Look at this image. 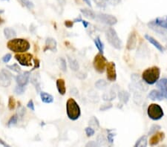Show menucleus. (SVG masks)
Wrapping results in <instances>:
<instances>
[{
	"label": "nucleus",
	"instance_id": "obj_1",
	"mask_svg": "<svg viewBox=\"0 0 167 147\" xmlns=\"http://www.w3.org/2000/svg\"><path fill=\"white\" fill-rule=\"evenodd\" d=\"M7 47L15 53H24L30 49V43L25 39H12L7 43Z\"/></svg>",
	"mask_w": 167,
	"mask_h": 147
},
{
	"label": "nucleus",
	"instance_id": "obj_2",
	"mask_svg": "<svg viewBox=\"0 0 167 147\" xmlns=\"http://www.w3.org/2000/svg\"><path fill=\"white\" fill-rule=\"evenodd\" d=\"M161 69L158 66H152L146 68L142 73V79L146 83L153 85L156 83L160 78Z\"/></svg>",
	"mask_w": 167,
	"mask_h": 147
},
{
	"label": "nucleus",
	"instance_id": "obj_3",
	"mask_svg": "<svg viewBox=\"0 0 167 147\" xmlns=\"http://www.w3.org/2000/svg\"><path fill=\"white\" fill-rule=\"evenodd\" d=\"M66 112L68 118L71 120H77L80 118L81 110L77 102L72 98H69L66 103Z\"/></svg>",
	"mask_w": 167,
	"mask_h": 147
},
{
	"label": "nucleus",
	"instance_id": "obj_4",
	"mask_svg": "<svg viewBox=\"0 0 167 147\" xmlns=\"http://www.w3.org/2000/svg\"><path fill=\"white\" fill-rule=\"evenodd\" d=\"M106 37L107 39L108 43L111 45L112 47L116 49L120 50L122 48V42L119 38L116 31L112 28H109L106 31Z\"/></svg>",
	"mask_w": 167,
	"mask_h": 147
},
{
	"label": "nucleus",
	"instance_id": "obj_5",
	"mask_svg": "<svg viewBox=\"0 0 167 147\" xmlns=\"http://www.w3.org/2000/svg\"><path fill=\"white\" fill-rule=\"evenodd\" d=\"M147 115L153 120H159L164 116L163 108L157 103H151L147 108Z\"/></svg>",
	"mask_w": 167,
	"mask_h": 147
},
{
	"label": "nucleus",
	"instance_id": "obj_6",
	"mask_svg": "<svg viewBox=\"0 0 167 147\" xmlns=\"http://www.w3.org/2000/svg\"><path fill=\"white\" fill-rule=\"evenodd\" d=\"M93 65L94 68L98 73H103L107 65V60L103 55V53H97L94 57V61H93Z\"/></svg>",
	"mask_w": 167,
	"mask_h": 147
},
{
	"label": "nucleus",
	"instance_id": "obj_7",
	"mask_svg": "<svg viewBox=\"0 0 167 147\" xmlns=\"http://www.w3.org/2000/svg\"><path fill=\"white\" fill-rule=\"evenodd\" d=\"M95 20L101 22V23L110 25V26L114 25L118 22V20H117L116 17L112 16V15L106 14V13H98V14H96Z\"/></svg>",
	"mask_w": 167,
	"mask_h": 147
},
{
	"label": "nucleus",
	"instance_id": "obj_8",
	"mask_svg": "<svg viewBox=\"0 0 167 147\" xmlns=\"http://www.w3.org/2000/svg\"><path fill=\"white\" fill-rule=\"evenodd\" d=\"M15 59L19 62V63L23 66H31L32 65L31 61L33 55L29 53H17L15 55Z\"/></svg>",
	"mask_w": 167,
	"mask_h": 147
},
{
	"label": "nucleus",
	"instance_id": "obj_9",
	"mask_svg": "<svg viewBox=\"0 0 167 147\" xmlns=\"http://www.w3.org/2000/svg\"><path fill=\"white\" fill-rule=\"evenodd\" d=\"M13 76L10 72L6 69H2L0 72V86L2 87H8L11 83V79Z\"/></svg>",
	"mask_w": 167,
	"mask_h": 147
},
{
	"label": "nucleus",
	"instance_id": "obj_10",
	"mask_svg": "<svg viewBox=\"0 0 167 147\" xmlns=\"http://www.w3.org/2000/svg\"><path fill=\"white\" fill-rule=\"evenodd\" d=\"M106 74L107 78L111 82H114L117 79V72H116V65L113 62H110L107 63L106 65Z\"/></svg>",
	"mask_w": 167,
	"mask_h": 147
},
{
	"label": "nucleus",
	"instance_id": "obj_11",
	"mask_svg": "<svg viewBox=\"0 0 167 147\" xmlns=\"http://www.w3.org/2000/svg\"><path fill=\"white\" fill-rule=\"evenodd\" d=\"M137 34H136L135 31H132L129 34L128 38V40H127L126 43V48L129 51H132L134 50L137 46Z\"/></svg>",
	"mask_w": 167,
	"mask_h": 147
},
{
	"label": "nucleus",
	"instance_id": "obj_12",
	"mask_svg": "<svg viewBox=\"0 0 167 147\" xmlns=\"http://www.w3.org/2000/svg\"><path fill=\"white\" fill-rule=\"evenodd\" d=\"M165 138L164 132L161 131V132H158L153 134V135L151 137L150 140H149V144L150 146H155L158 145L160 142L163 141Z\"/></svg>",
	"mask_w": 167,
	"mask_h": 147
},
{
	"label": "nucleus",
	"instance_id": "obj_13",
	"mask_svg": "<svg viewBox=\"0 0 167 147\" xmlns=\"http://www.w3.org/2000/svg\"><path fill=\"white\" fill-rule=\"evenodd\" d=\"M30 72H25L23 74H20L16 77V81L17 84L20 85V86H25V85L28 83L29 78H30Z\"/></svg>",
	"mask_w": 167,
	"mask_h": 147
},
{
	"label": "nucleus",
	"instance_id": "obj_14",
	"mask_svg": "<svg viewBox=\"0 0 167 147\" xmlns=\"http://www.w3.org/2000/svg\"><path fill=\"white\" fill-rule=\"evenodd\" d=\"M148 97L151 100H158V101H161L162 100L164 99V95L161 90H151L149 92V95H148Z\"/></svg>",
	"mask_w": 167,
	"mask_h": 147
},
{
	"label": "nucleus",
	"instance_id": "obj_15",
	"mask_svg": "<svg viewBox=\"0 0 167 147\" xmlns=\"http://www.w3.org/2000/svg\"><path fill=\"white\" fill-rule=\"evenodd\" d=\"M145 38H146V40L149 41V42H150L153 46H154V47H155L158 50V51H161V52H162V53L164 51V48H163V46H162V45L159 42H158V41H157L154 37H152L151 36L149 35V34H146Z\"/></svg>",
	"mask_w": 167,
	"mask_h": 147
},
{
	"label": "nucleus",
	"instance_id": "obj_16",
	"mask_svg": "<svg viewBox=\"0 0 167 147\" xmlns=\"http://www.w3.org/2000/svg\"><path fill=\"white\" fill-rule=\"evenodd\" d=\"M56 47H57V42H56V41L55 40L54 38L49 37L46 39L45 51L50 50L51 51H56Z\"/></svg>",
	"mask_w": 167,
	"mask_h": 147
},
{
	"label": "nucleus",
	"instance_id": "obj_17",
	"mask_svg": "<svg viewBox=\"0 0 167 147\" xmlns=\"http://www.w3.org/2000/svg\"><path fill=\"white\" fill-rule=\"evenodd\" d=\"M157 87L161 90L163 95L167 98V78H163L157 82Z\"/></svg>",
	"mask_w": 167,
	"mask_h": 147
},
{
	"label": "nucleus",
	"instance_id": "obj_18",
	"mask_svg": "<svg viewBox=\"0 0 167 147\" xmlns=\"http://www.w3.org/2000/svg\"><path fill=\"white\" fill-rule=\"evenodd\" d=\"M56 88L58 91L61 95H64L66 92V88H65V82L63 79H58L56 80Z\"/></svg>",
	"mask_w": 167,
	"mask_h": 147
},
{
	"label": "nucleus",
	"instance_id": "obj_19",
	"mask_svg": "<svg viewBox=\"0 0 167 147\" xmlns=\"http://www.w3.org/2000/svg\"><path fill=\"white\" fill-rule=\"evenodd\" d=\"M40 97L42 101L45 103H51L54 102V97L45 91L40 92Z\"/></svg>",
	"mask_w": 167,
	"mask_h": 147
},
{
	"label": "nucleus",
	"instance_id": "obj_20",
	"mask_svg": "<svg viewBox=\"0 0 167 147\" xmlns=\"http://www.w3.org/2000/svg\"><path fill=\"white\" fill-rule=\"evenodd\" d=\"M4 35L6 39H14V38L16 37V33L13 28H5L4 29Z\"/></svg>",
	"mask_w": 167,
	"mask_h": 147
},
{
	"label": "nucleus",
	"instance_id": "obj_21",
	"mask_svg": "<svg viewBox=\"0 0 167 147\" xmlns=\"http://www.w3.org/2000/svg\"><path fill=\"white\" fill-rule=\"evenodd\" d=\"M118 97L119 100L122 102L123 103H127L129 100L130 94L129 93L125 91H120L118 93Z\"/></svg>",
	"mask_w": 167,
	"mask_h": 147
},
{
	"label": "nucleus",
	"instance_id": "obj_22",
	"mask_svg": "<svg viewBox=\"0 0 167 147\" xmlns=\"http://www.w3.org/2000/svg\"><path fill=\"white\" fill-rule=\"evenodd\" d=\"M68 63H69V66L71 70L74 71V72H77V71L79 70L80 68V65H79L78 62H77V60L71 57H68Z\"/></svg>",
	"mask_w": 167,
	"mask_h": 147
},
{
	"label": "nucleus",
	"instance_id": "obj_23",
	"mask_svg": "<svg viewBox=\"0 0 167 147\" xmlns=\"http://www.w3.org/2000/svg\"><path fill=\"white\" fill-rule=\"evenodd\" d=\"M148 143V138L146 135L141 136L137 141H136L135 146V147H145L147 146Z\"/></svg>",
	"mask_w": 167,
	"mask_h": 147
},
{
	"label": "nucleus",
	"instance_id": "obj_24",
	"mask_svg": "<svg viewBox=\"0 0 167 147\" xmlns=\"http://www.w3.org/2000/svg\"><path fill=\"white\" fill-rule=\"evenodd\" d=\"M81 13H82L84 17L91 20H95L96 13L92 10L89 9H81Z\"/></svg>",
	"mask_w": 167,
	"mask_h": 147
},
{
	"label": "nucleus",
	"instance_id": "obj_25",
	"mask_svg": "<svg viewBox=\"0 0 167 147\" xmlns=\"http://www.w3.org/2000/svg\"><path fill=\"white\" fill-rule=\"evenodd\" d=\"M115 97H116V93L113 90H111L109 93H106L103 95V99L106 101H111V100H114Z\"/></svg>",
	"mask_w": 167,
	"mask_h": 147
},
{
	"label": "nucleus",
	"instance_id": "obj_26",
	"mask_svg": "<svg viewBox=\"0 0 167 147\" xmlns=\"http://www.w3.org/2000/svg\"><path fill=\"white\" fill-rule=\"evenodd\" d=\"M106 86H107V83L104 79H99L95 83V87L98 89L102 90L106 89Z\"/></svg>",
	"mask_w": 167,
	"mask_h": 147
},
{
	"label": "nucleus",
	"instance_id": "obj_27",
	"mask_svg": "<svg viewBox=\"0 0 167 147\" xmlns=\"http://www.w3.org/2000/svg\"><path fill=\"white\" fill-rule=\"evenodd\" d=\"M94 44H95L96 47L97 48V49L99 50L100 53H103V48H104V46H103V42H101L100 39L99 37H97L94 39Z\"/></svg>",
	"mask_w": 167,
	"mask_h": 147
},
{
	"label": "nucleus",
	"instance_id": "obj_28",
	"mask_svg": "<svg viewBox=\"0 0 167 147\" xmlns=\"http://www.w3.org/2000/svg\"><path fill=\"white\" fill-rule=\"evenodd\" d=\"M16 107V100L13 96H10L8 99V108L10 110H13Z\"/></svg>",
	"mask_w": 167,
	"mask_h": 147
},
{
	"label": "nucleus",
	"instance_id": "obj_29",
	"mask_svg": "<svg viewBox=\"0 0 167 147\" xmlns=\"http://www.w3.org/2000/svg\"><path fill=\"white\" fill-rule=\"evenodd\" d=\"M17 121H18V116H17V115H13L11 118H10V120H8V127H12L13 126L16 125Z\"/></svg>",
	"mask_w": 167,
	"mask_h": 147
},
{
	"label": "nucleus",
	"instance_id": "obj_30",
	"mask_svg": "<svg viewBox=\"0 0 167 147\" xmlns=\"http://www.w3.org/2000/svg\"><path fill=\"white\" fill-rule=\"evenodd\" d=\"M89 126H93V127H94V128H99L100 127L99 120H98L97 117H92V119L89 120Z\"/></svg>",
	"mask_w": 167,
	"mask_h": 147
},
{
	"label": "nucleus",
	"instance_id": "obj_31",
	"mask_svg": "<svg viewBox=\"0 0 167 147\" xmlns=\"http://www.w3.org/2000/svg\"><path fill=\"white\" fill-rule=\"evenodd\" d=\"M161 129V126L157 125V124H154V125H152L151 126V128H150V129H149L148 134H149V135H151V134L156 133L157 131H158V130H160Z\"/></svg>",
	"mask_w": 167,
	"mask_h": 147
},
{
	"label": "nucleus",
	"instance_id": "obj_32",
	"mask_svg": "<svg viewBox=\"0 0 167 147\" xmlns=\"http://www.w3.org/2000/svg\"><path fill=\"white\" fill-rule=\"evenodd\" d=\"M7 68L11 69V70L13 71V72H16V73H19V72H21V68H20V67L19 66L18 64L16 63L13 64V65H8Z\"/></svg>",
	"mask_w": 167,
	"mask_h": 147
},
{
	"label": "nucleus",
	"instance_id": "obj_33",
	"mask_svg": "<svg viewBox=\"0 0 167 147\" xmlns=\"http://www.w3.org/2000/svg\"><path fill=\"white\" fill-rule=\"evenodd\" d=\"M97 143L98 145H105L106 143V140L103 134H99L97 138Z\"/></svg>",
	"mask_w": 167,
	"mask_h": 147
},
{
	"label": "nucleus",
	"instance_id": "obj_34",
	"mask_svg": "<svg viewBox=\"0 0 167 147\" xmlns=\"http://www.w3.org/2000/svg\"><path fill=\"white\" fill-rule=\"evenodd\" d=\"M60 68H61L63 72H65L67 70V65H66V61L64 58H60Z\"/></svg>",
	"mask_w": 167,
	"mask_h": 147
},
{
	"label": "nucleus",
	"instance_id": "obj_35",
	"mask_svg": "<svg viewBox=\"0 0 167 147\" xmlns=\"http://www.w3.org/2000/svg\"><path fill=\"white\" fill-rule=\"evenodd\" d=\"M25 86H20V85H18V86H16V88H15V93L17 94H22V93H24V91H25Z\"/></svg>",
	"mask_w": 167,
	"mask_h": 147
},
{
	"label": "nucleus",
	"instance_id": "obj_36",
	"mask_svg": "<svg viewBox=\"0 0 167 147\" xmlns=\"http://www.w3.org/2000/svg\"><path fill=\"white\" fill-rule=\"evenodd\" d=\"M21 2L28 9L31 10L34 8V5L33 4V2H31L29 1V0H21Z\"/></svg>",
	"mask_w": 167,
	"mask_h": 147
},
{
	"label": "nucleus",
	"instance_id": "obj_37",
	"mask_svg": "<svg viewBox=\"0 0 167 147\" xmlns=\"http://www.w3.org/2000/svg\"><path fill=\"white\" fill-rule=\"evenodd\" d=\"M85 133H86L88 137H92L95 134V131H94V129L89 126V127H87L85 129Z\"/></svg>",
	"mask_w": 167,
	"mask_h": 147
},
{
	"label": "nucleus",
	"instance_id": "obj_38",
	"mask_svg": "<svg viewBox=\"0 0 167 147\" xmlns=\"http://www.w3.org/2000/svg\"><path fill=\"white\" fill-rule=\"evenodd\" d=\"M104 2L111 5V6H117L121 2V0H102Z\"/></svg>",
	"mask_w": 167,
	"mask_h": 147
},
{
	"label": "nucleus",
	"instance_id": "obj_39",
	"mask_svg": "<svg viewBox=\"0 0 167 147\" xmlns=\"http://www.w3.org/2000/svg\"><path fill=\"white\" fill-rule=\"evenodd\" d=\"M111 108H112V104L111 103H107V104L102 105L100 108V111H106L108 109H110Z\"/></svg>",
	"mask_w": 167,
	"mask_h": 147
},
{
	"label": "nucleus",
	"instance_id": "obj_40",
	"mask_svg": "<svg viewBox=\"0 0 167 147\" xmlns=\"http://www.w3.org/2000/svg\"><path fill=\"white\" fill-rule=\"evenodd\" d=\"M11 57H12V55L11 54V53H7V54L5 55V56L2 57L3 63H8V62L11 60Z\"/></svg>",
	"mask_w": 167,
	"mask_h": 147
},
{
	"label": "nucleus",
	"instance_id": "obj_41",
	"mask_svg": "<svg viewBox=\"0 0 167 147\" xmlns=\"http://www.w3.org/2000/svg\"><path fill=\"white\" fill-rule=\"evenodd\" d=\"M114 134L113 133H108V137H107L108 142L111 143V144H112V143H114Z\"/></svg>",
	"mask_w": 167,
	"mask_h": 147
},
{
	"label": "nucleus",
	"instance_id": "obj_42",
	"mask_svg": "<svg viewBox=\"0 0 167 147\" xmlns=\"http://www.w3.org/2000/svg\"><path fill=\"white\" fill-rule=\"evenodd\" d=\"M27 106L28 107V108H30L31 110H32V111L35 110V107H34V101H33L32 100H29V102H28V103H27Z\"/></svg>",
	"mask_w": 167,
	"mask_h": 147
},
{
	"label": "nucleus",
	"instance_id": "obj_43",
	"mask_svg": "<svg viewBox=\"0 0 167 147\" xmlns=\"http://www.w3.org/2000/svg\"><path fill=\"white\" fill-rule=\"evenodd\" d=\"M64 24L65 26H66V28H71L74 26V21L72 22V21H70V20H66V21H65Z\"/></svg>",
	"mask_w": 167,
	"mask_h": 147
},
{
	"label": "nucleus",
	"instance_id": "obj_44",
	"mask_svg": "<svg viewBox=\"0 0 167 147\" xmlns=\"http://www.w3.org/2000/svg\"><path fill=\"white\" fill-rule=\"evenodd\" d=\"M99 146L97 143H96L95 141H90L89 143H86L85 146Z\"/></svg>",
	"mask_w": 167,
	"mask_h": 147
},
{
	"label": "nucleus",
	"instance_id": "obj_45",
	"mask_svg": "<svg viewBox=\"0 0 167 147\" xmlns=\"http://www.w3.org/2000/svg\"><path fill=\"white\" fill-rule=\"evenodd\" d=\"M34 67L33 68V70H34V69L38 68L39 67V60H38V59H35V60H34Z\"/></svg>",
	"mask_w": 167,
	"mask_h": 147
},
{
	"label": "nucleus",
	"instance_id": "obj_46",
	"mask_svg": "<svg viewBox=\"0 0 167 147\" xmlns=\"http://www.w3.org/2000/svg\"><path fill=\"white\" fill-rule=\"evenodd\" d=\"M70 92H71V94L75 95V96H77V95L78 94L79 91H78V90H77V89H76V88H73V89H71Z\"/></svg>",
	"mask_w": 167,
	"mask_h": 147
},
{
	"label": "nucleus",
	"instance_id": "obj_47",
	"mask_svg": "<svg viewBox=\"0 0 167 147\" xmlns=\"http://www.w3.org/2000/svg\"><path fill=\"white\" fill-rule=\"evenodd\" d=\"M18 111H19V115H20L21 117H22V116L24 115V114H25V109L24 108H20V109H19Z\"/></svg>",
	"mask_w": 167,
	"mask_h": 147
},
{
	"label": "nucleus",
	"instance_id": "obj_48",
	"mask_svg": "<svg viewBox=\"0 0 167 147\" xmlns=\"http://www.w3.org/2000/svg\"><path fill=\"white\" fill-rule=\"evenodd\" d=\"M0 144L1 145H2L3 146H5V147H10V146L8 144H7V143H5V142L4 141H3L2 139H1V138H0Z\"/></svg>",
	"mask_w": 167,
	"mask_h": 147
},
{
	"label": "nucleus",
	"instance_id": "obj_49",
	"mask_svg": "<svg viewBox=\"0 0 167 147\" xmlns=\"http://www.w3.org/2000/svg\"><path fill=\"white\" fill-rule=\"evenodd\" d=\"M82 25H83L84 28H87L88 26H89V22H86V21H85V20H82Z\"/></svg>",
	"mask_w": 167,
	"mask_h": 147
},
{
	"label": "nucleus",
	"instance_id": "obj_50",
	"mask_svg": "<svg viewBox=\"0 0 167 147\" xmlns=\"http://www.w3.org/2000/svg\"><path fill=\"white\" fill-rule=\"evenodd\" d=\"M82 20L81 17H79V18H76L74 19V22H82Z\"/></svg>",
	"mask_w": 167,
	"mask_h": 147
},
{
	"label": "nucleus",
	"instance_id": "obj_51",
	"mask_svg": "<svg viewBox=\"0 0 167 147\" xmlns=\"http://www.w3.org/2000/svg\"><path fill=\"white\" fill-rule=\"evenodd\" d=\"M83 1L85 2V3H86L88 6H90V7H92V4H91V1H90V0H83Z\"/></svg>",
	"mask_w": 167,
	"mask_h": 147
},
{
	"label": "nucleus",
	"instance_id": "obj_52",
	"mask_svg": "<svg viewBox=\"0 0 167 147\" xmlns=\"http://www.w3.org/2000/svg\"><path fill=\"white\" fill-rule=\"evenodd\" d=\"M58 2H59L61 5H65V0H58Z\"/></svg>",
	"mask_w": 167,
	"mask_h": 147
},
{
	"label": "nucleus",
	"instance_id": "obj_53",
	"mask_svg": "<svg viewBox=\"0 0 167 147\" xmlns=\"http://www.w3.org/2000/svg\"><path fill=\"white\" fill-rule=\"evenodd\" d=\"M3 22H4V20H2V19L1 18V17H0V24H2V23H3Z\"/></svg>",
	"mask_w": 167,
	"mask_h": 147
},
{
	"label": "nucleus",
	"instance_id": "obj_54",
	"mask_svg": "<svg viewBox=\"0 0 167 147\" xmlns=\"http://www.w3.org/2000/svg\"><path fill=\"white\" fill-rule=\"evenodd\" d=\"M166 21H167V16L166 17Z\"/></svg>",
	"mask_w": 167,
	"mask_h": 147
},
{
	"label": "nucleus",
	"instance_id": "obj_55",
	"mask_svg": "<svg viewBox=\"0 0 167 147\" xmlns=\"http://www.w3.org/2000/svg\"><path fill=\"white\" fill-rule=\"evenodd\" d=\"M6 1H8V0H6Z\"/></svg>",
	"mask_w": 167,
	"mask_h": 147
}]
</instances>
